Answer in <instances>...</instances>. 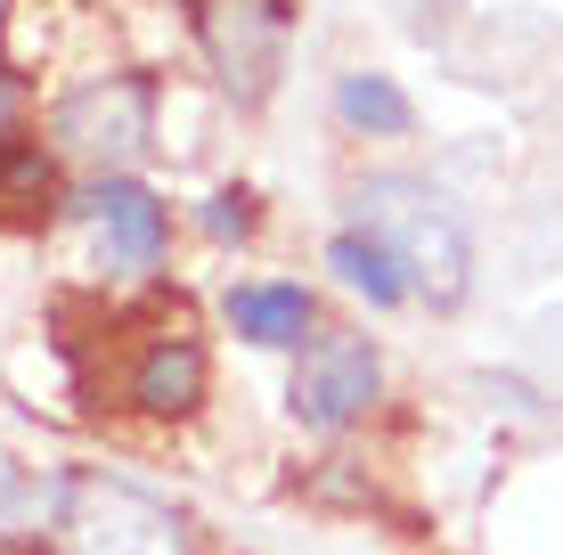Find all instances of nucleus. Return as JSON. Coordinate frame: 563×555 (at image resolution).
Returning a JSON list of instances; mask_svg holds the SVG:
<instances>
[{
    "label": "nucleus",
    "mask_w": 563,
    "mask_h": 555,
    "mask_svg": "<svg viewBox=\"0 0 563 555\" xmlns=\"http://www.w3.org/2000/svg\"><path fill=\"white\" fill-rule=\"evenodd\" d=\"M205 229L212 237H245V229H254V197H245V188H221V197L205 204Z\"/></svg>",
    "instance_id": "obj_12"
},
{
    "label": "nucleus",
    "mask_w": 563,
    "mask_h": 555,
    "mask_svg": "<svg viewBox=\"0 0 563 555\" xmlns=\"http://www.w3.org/2000/svg\"><path fill=\"white\" fill-rule=\"evenodd\" d=\"M229 328L245 343H262V352H286V343H302V328H310V295L286 286V278L229 286Z\"/></svg>",
    "instance_id": "obj_8"
},
{
    "label": "nucleus",
    "mask_w": 563,
    "mask_h": 555,
    "mask_svg": "<svg viewBox=\"0 0 563 555\" xmlns=\"http://www.w3.org/2000/svg\"><path fill=\"white\" fill-rule=\"evenodd\" d=\"M9 114H16V90H9V74H0V131H9Z\"/></svg>",
    "instance_id": "obj_13"
},
{
    "label": "nucleus",
    "mask_w": 563,
    "mask_h": 555,
    "mask_svg": "<svg viewBox=\"0 0 563 555\" xmlns=\"http://www.w3.org/2000/svg\"><path fill=\"white\" fill-rule=\"evenodd\" d=\"M147 114H155V90L140 74H107V82L74 90L66 107H57V147L82 164H123L147 147Z\"/></svg>",
    "instance_id": "obj_4"
},
{
    "label": "nucleus",
    "mask_w": 563,
    "mask_h": 555,
    "mask_svg": "<svg viewBox=\"0 0 563 555\" xmlns=\"http://www.w3.org/2000/svg\"><path fill=\"white\" fill-rule=\"evenodd\" d=\"M360 204V229L367 237L393 245V262L409 270V286L424 302H441V311H457L465 286H474V229L450 197H441L433 180H417V171H367L352 188Z\"/></svg>",
    "instance_id": "obj_1"
},
{
    "label": "nucleus",
    "mask_w": 563,
    "mask_h": 555,
    "mask_svg": "<svg viewBox=\"0 0 563 555\" xmlns=\"http://www.w3.org/2000/svg\"><path fill=\"white\" fill-rule=\"evenodd\" d=\"M82 213L99 221V237H107V262H114V270H155V262H164L172 221H164V204H155L140 180H99V188L82 197Z\"/></svg>",
    "instance_id": "obj_5"
},
{
    "label": "nucleus",
    "mask_w": 563,
    "mask_h": 555,
    "mask_svg": "<svg viewBox=\"0 0 563 555\" xmlns=\"http://www.w3.org/2000/svg\"><path fill=\"white\" fill-rule=\"evenodd\" d=\"M131 400L155 417H188L205 400V352L188 335H164V343H147V359L131 368Z\"/></svg>",
    "instance_id": "obj_7"
},
{
    "label": "nucleus",
    "mask_w": 563,
    "mask_h": 555,
    "mask_svg": "<svg viewBox=\"0 0 563 555\" xmlns=\"http://www.w3.org/2000/svg\"><path fill=\"white\" fill-rule=\"evenodd\" d=\"M66 482H74V474H42V466H25V457H0V540L57 531V514H66Z\"/></svg>",
    "instance_id": "obj_9"
},
{
    "label": "nucleus",
    "mask_w": 563,
    "mask_h": 555,
    "mask_svg": "<svg viewBox=\"0 0 563 555\" xmlns=\"http://www.w3.org/2000/svg\"><path fill=\"white\" fill-rule=\"evenodd\" d=\"M57 540H66V555H188L180 514L123 474H74Z\"/></svg>",
    "instance_id": "obj_2"
},
{
    "label": "nucleus",
    "mask_w": 563,
    "mask_h": 555,
    "mask_svg": "<svg viewBox=\"0 0 563 555\" xmlns=\"http://www.w3.org/2000/svg\"><path fill=\"white\" fill-rule=\"evenodd\" d=\"M327 270L352 286V295H367V302H400V295H409V270H400L393 245L367 237V229H343V237L327 245Z\"/></svg>",
    "instance_id": "obj_10"
},
{
    "label": "nucleus",
    "mask_w": 563,
    "mask_h": 555,
    "mask_svg": "<svg viewBox=\"0 0 563 555\" xmlns=\"http://www.w3.org/2000/svg\"><path fill=\"white\" fill-rule=\"evenodd\" d=\"M376 392H384L376 343H367V335H319V343L295 359L286 409H295V425H310V433H343L352 417L376 409Z\"/></svg>",
    "instance_id": "obj_3"
},
{
    "label": "nucleus",
    "mask_w": 563,
    "mask_h": 555,
    "mask_svg": "<svg viewBox=\"0 0 563 555\" xmlns=\"http://www.w3.org/2000/svg\"><path fill=\"white\" fill-rule=\"evenodd\" d=\"M335 114L352 131H409V99H400V82H384V74H343L335 82Z\"/></svg>",
    "instance_id": "obj_11"
},
{
    "label": "nucleus",
    "mask_w": 563,
    "mask_h": 555,
    "mask_svg": "<svg viewBox=\"0 0 563 555\" xmlns=\"http://www.w3.org/2000/svg\"><path fill=\"white\" fill-rule=\"evenodd\" d=\"M212 57H221V74L254 99L269 90V66H278V9L269 0H229V16L212 25Z\"/></svg>",
    "instance_id": "obj_6"
}]
</instances>
